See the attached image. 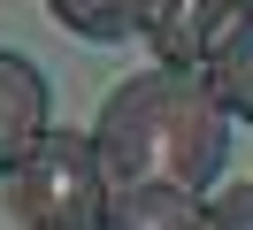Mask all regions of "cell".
Instances as JSON below:
<instances>
[{
	"instance_id": "obj_1",
	"label": "cell",
	"mask_w": 253,
	"mask_h": 230,
	"mask_svg": "<svg viewBox=\"0 0 253 230\" xmlns=\"http://www.w3.org/2000/svg\"><path fill=\"white\" fill-rule=\"evenodd\" d=\"M230 107H222L207 61H154V69H130L123 85L100 100L92 146L108 161V184L130 177H161V184H207L230 161Z\"/></svg>"
},
{
	"instance_id": "obj_2",
	"label": "cell",
	"mask_w": 253,
	"mask_h": 230,
	"mask_svg": "<svg viewBox=\"0 0 253 230\" xmlns=\"http://www.w3.org/2000/svg\"><path fill=\"white\" fill-rule=\"evenodd\" d=\"M8 192V223L16 230H92L108 223V161H100L92 131H39L31 146L0 177Z\"/></svg>"
},
{
	"instance_id": "obj_3",
	"label": "cell",
	"mask_w": 253,
	"mask_h": 230,
	"mask_svg": "<svg viewBox=\"0 0 253 230\" xmlns=\"http://www.w3.org/2000/svg\"><path fill=\"white\" fill-rule=\"evenodd\" d=\"M238 8L246 0H138V39L154 46V61H207Z\"/></svg>"
},
{
	"instance_id": "obj_4",
	"label": "cell",
	"mask_w": 253,
	"mask_h": 230,
	"mask_svg": "<svg viewBox=\"0 0 253 230\" xmlns=\"http://www.w3.org/2000/svg\"><path fill=\"white\" fill-rule=\"evenodd\" d=\"M192 223H207L192 184H161V177L108 184V230H192Z\"/></svg>"
},
{
	"instance_id": "obj_5",
	"label": "cell",
	"mask_w": 253,
	"mask_h": 230,
	"mask_svg": "<svg viewBox=\"0 0 253 230\" xmlns=\"http://www.w3.org/2000/svg\"><path fill=\"white\" fill-rule=\"evenodd\" d=\"M39 131H46V77H39V61L0 46V177Z\"/></svg>"
},
{
	"instance_id": "obj_6",
	"label": "cell",
	"mask_w": 253,
	"mask_h": 230,
	"mask_svg": "<svg viewBox=\"0 0 253 230\" xmlns=\"http://www.w3.org/2000/svg\"><path fill=\"white\" fill-rule=\"evenodd\" d=\"M207 77H215L222 107H230L238 123H253V0L222 23V39L207 46Z\"/></svg>"
},
{
	"instance_id": "obj_7",
	"label": "cell",
	"mask_w": 253,
	"mask_h": 230,
	"mask_svg": "<svg viewBox=\"0 0 253 230\" xmlns=\"http://www.w3.org/2000/svg\"><path fill=\"white\" fill-rule=\"evenodd\" d=\"M46 8L62 15L77 39H92V46H115V39L138 31V0H46Z\"/></svg>"
},
{
	"instance_id": "obj_8",
	"label": "cell",
	"mask_w": 253,
	"mask_h": 230,
	"mask_svg": "<svg viewBox=\"0 0 253 230\" xmlns=\"http://www.w3.org/2000/svg\"><path fill=\"white\" fill-rule=\"evenodd\" d=\"M207 223H215V230H253V184H238V192H222L215 207H207Z\"/></svg>"
}]
</instances>
